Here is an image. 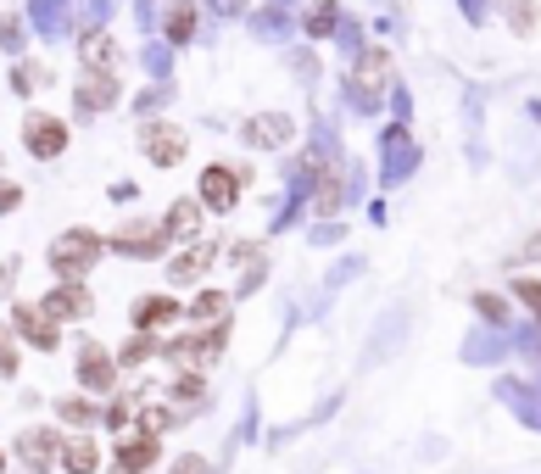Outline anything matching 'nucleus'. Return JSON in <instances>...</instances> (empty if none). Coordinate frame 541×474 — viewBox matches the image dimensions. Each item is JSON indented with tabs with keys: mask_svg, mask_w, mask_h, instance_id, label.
<instances>
[{
	"mask_svg": "<svg viewBox=\"0 0 541 474\" xmlns=\"http://www.w3.org/2000/svg\"><path fill=\"white\" fill-rule=\"evenodd\" d=\"M107 251V240L101 235H89V229H68L56 246H51V268L61 274V284H84V274H89V263Z\"/></svg>",
	"mask_w": 541,
	"mask_h": 474,
	"instance_id": "nucleus-1",
	"label": "nucleus"
},
{
	"mask_svg": "<svg viewBox=\"0 0 541 474\" xmlns=\"http://www.w3.org/2000/svg\"><path fill=\"white\" fill-rule=\"evenodd\" d=\"M240 184H246V173L224 168V163H212V168L201 173V207H212V212H229V207L240 201Z\"/></svg>",
	"mask_w": 541,
	"mask_h": 474,
	"instance_id": "nucleus-2",
	"label": "nucleus"
},
{
	"mask_svg": "<svg viewBox=\"0 0 541 474\" xmlns=\"http://www.w3.org/2000/svg\"><path fill=\"white\" fill-rule=\"evenodd\" d=\"M23 140H28V151L34 156H61V145H68V123L61 117H45V112H34V117H23Z\"/></svg>",
	"mask_w": 541,
	"mask_h": 474,
	"instance_id": "nucleus-3",
	"label": "nucleus"
},
{
	"mask_svg": "<svg viewBox=\"0 0 541 474\" xmlns=\"http://www.w3.org/2000/svg\"><path fill=\"white\" fill-rule=\"evenodd\" d=\"M140 151L151 156L156 168H173L184 156V135L173 129V123H145V129H140Z\"/></svg>",
	"mask_w": 541,
	"mask_h": 474,
	"instance_id": "nucleus-4",
	"label": "nucleus"
},
{
	"mask_svg": "<svg viewBox=\"0 0 541 474\" xmlns=\"http://www.w3.org/2000/svg\"><path fill=\"white\" fill-rule=\"evenodd\" d=\"M12 330H17L28 346H40V352H56V340H61V335H56V319H51L45 307H17V312H12Z\"/></svg>",
	"mask_w": 541,
	"mask_h": 474,
	"instance_id": "nucleus-5",
	"label": "nucleus"
},
{
	"mask_svg": "<svg viewBox=\"0 0 541 474\" xmlns=\"http://www.w3.org/2000/svg\"><path fill=\"white\" fill-rule=\"evenodd\" d=\"M40 307L51 312L56 324H79V319H89V291H84V284H56Z\"/></svg>",
	"mask_w": 541,
	"mask_h": 474,
	"instance_id": "nucleus-6",
	"label": "nucleus"
},
{
	"mask_svg": "<svg viewBox=\"0 0 541 474\" xmlns=\"http://www.w3.org/2000/svg\"><path fill=\"white\" fill-rule=\"evenodd\" d=\"M61 447H68V441H61L56 430H23V435H17V452H23L28 469H51V463L61 458Z\"/></svg>",
	"mask_w": 541,
	"mask_h": 474,
	"instance_id": "nucleus-7",
	"label": "nucleus"
},
{
	"mask_svg": "<svg viewBox=\"0 0 541 474\" xmlns=\"http://www.w3.org/2000/svg\"><path fill=\"white\" fill-rule=\"evenodd\" d=\"M246 140H251V145H263V151L291 145V140H296V123L284 117V112H263V117H251V123H246Z\"/></svg>",
	"mask_w": 541,
	"mask_h": 474,
	"instance_id": "nucleus-8",
	"label": "nucleus"
},
{
	"mask_svg": "<svg viewBox=\"0 0 541 474\" xmlns=\"http://www.w3.org/2000/svg\"><path fill=\"white\" fill-rule=\"evenodd\" d=\"M173 319H179V302H173V296H140V302H135V330H140V335L168 330Z\"/></svg>",
	"mask_w": 541,
	"mask_h": 474,
	"instance_id": "nucleus-9",
	"label": "nucleus"
},
{
	"mask_svg": "<svg viewBox=\"0 0 541 474\" xmlns=\"http://www.w3.org/2000/svg\"><path fill=\"white\" fill-rule=\"evenodd\" d=\"M151 463H156V435H129V441L117 447V458H112L117 474H145Z\"/></svg>",
	"mask_w": 541,
	"mask_h": 474,
	"instance_id": "nucleus-10",
	"label": "nucleus"
},
{
	"mask_svg": "<svg viewBox=\"0 0 541 474\" xmlns=\"http://www.w3.org/2000/svg\"><path fill=\"white\" fill-rule=\"evenodd\" d=\"M79 379L89 391H112V379H117V363L101 352V346H84L79 352Z\"/></svg>",
	"mask_w": 541,
	"mask_h": 474,
	"instance_id": "nucleus-11",
	"label": "nucleus"
},
{
	"mask_svg": "<svg viewBox=\"0 0 541 474\" xmlns=\"http://www.w3.org/2000/svg\"><path fill=\"white\" fill-rule=\"evenodd\" d=\"M79 107H84V112L117 107V79H112V73H84V79H79Z\"/></svg>",
	"mask_w": 541,
	"mask_h": 474,
	"instance_id": "nucleus-12",
	"label": "nucleus"
},
{
	"mask_svg": "<svg viewBox=\"0 0 541 474\" xmlns=\"http://www.w3.org/2000/svg\"><path fill=\"white\" fill-rule=\"evenodd\" d=\"M212 257H218V246H190L184 257H173V268H168V279L173 284H196L207 268H212Z\"/></svg>",
	"mask_w": 541,
	"mask_h": 474,
	"instance_id": "nucleus-13",
	"label": "nucleus"
},
{
	"mask_svg": "<svg viewBox=\"0 0 541 474\" xmlns=\"http://www.w3.org/2000/svg\"><path fill=\"white\" fill-rule=\"evenodd\" d=\"M163 229H168L173 240H196V235H201V201H173L168 218H163Z\"/></svg>",
	"mask_w": 541,
	"mask_h": 474,
	"instance_id": "nucleus-14",
	"label": "nucleus"
},
{
	"mask_svg": "<svg viewBox=\"0 0 541 474\" xmlns=\"http://www.w3.org/2000/svg\"><path fill=\"white\" fill-rule=\"evenodd\" d=\"M224 312H229V296L224 291H201L196 302H190V324H207V330H218V324H224Z\"/></svg>",
	"mask_w": 541,
	"mask_h": 474,
	"instance_id": "nucleus-15",
	"label": "nucleus"
},
{
	"mask_svg": "<svg viewBox=\"0 0 541 474\" xmlns=\"http://www.w3.org/2000/svg\"><path fill=\"white\" fill-rule=\"evenodd\" d=\"M84 61H89V73H112L117 68V40L112 34H89L84 40Z\"/></svg>",
	"mask_w": 541,
	"mask_h": 474,
	"instance_id": "nucleus-16",
	"label": "nucleus"
},
{
	"mask_svg": "<svg viewBox=\"0 0 541 474\" xmlns=\"http://www.w3.org/2000/svg\"><path fill=\"white\" fill-rule=\"evenodd\" d=\"M61 463H68L73 474H95V463H101V452H95L89 435H73L68 447H61Z\"/></svg>",
	"mask_w": 541,
	"mask_h": 474,
	"instance_id": "nucleus-17",
	"label": "nucleus"
},
{
	"mask_svg": "<svg viewBox=\"0 0 541 474\" xmlns=\"http://www.w3.org/2000/svg\"><path fill=\"white\" fill-rule=\"evenodd\" d=\"M190 28H196V6H190V0H173V12H168V40H190Z\"/></svg>",
	"mask_w": 541,
	"mask_h": 474,
	"instance_id": "nucleus-18",
	"label": "nucleus"
},
{
	"mask_svg": "<svg viewBox=\"0 0 541 474\" xmlns=\"http://www.w3.org/2000/svg\"><path fill=\"white\" fill-rule=\"evenodd\" d=\"M61 419H68V424H89L95 419V402L89 396H61Z\"/></svg>",
	"mask_w": 541,
	"mask_h": 474,
	"instance_id": "nucleus-19",
	"label": "nucleus"
},
{
	"mask_svg": "<svg viewBox=\"0 0 541 474\" xmlns=\"http://www.w3.org/2000/svg\"><path fill=\"white\" fill-rule=\"evenodd\" d=\"M151 352H163V346H156L151 335H135V340H129V346H123V352H117V358H123V363H129V368H135V363H145Z\"/></svg>",
	"mask_w": 541,
	"mask_h": 474,
	"instance_id": "nucleus-20",
	"label": "nucleus"
},
{
	"mask_svg": "<svg viewBox=\"0 0 541 474\" xmlns=\"http://www.w3.org/2000/svg\"><path fill=\"white\" fill-rule=\"evenodd\" d=\"M17 368H23V358H17V346H12V330H0V374L17 379Z\"/></svg>",
	"mask_w": 541,
	"mask_h": 474,
	"instance_id": "nucleus-21",
	"label": "nucleus"
},
{
	"mask_svg": "<svg viewBox=\"0 0 541 474\" xmlns=\"http://www.w3.org/2000/svg\"><path fill=\"white\" fill-rule=\"evenodd\" d=\"M514 296L536 312V319H541V279H514Z\"/></svg>",
	"mask_w": 541,
	"mask_h": 474,
	"instance_id": "nucleus-22",
	"label": "nucleus"
},
{
	"mask_svg": "<svg viewBox=\"0 0 541 474\" xmlns=\"http://www.w3.org/2000/svg\"><path fill=\"white\" fill-rule=\"evenodd\" d=\"M173 402H201V374H179L173 379Z\"/></svg>",
	"mask_w": 541,
	"mask_h": 474,
	"instance_id": "nucleus-23",
	"label": "nucleus"
},
{
	"mask_svg": "<svg viewBox=\"0 0 541 474\" xmlns=\"http://www.w3.org/2000/svg\"><path fill=\"white\" fill-rule=\"evenodd\" d=\"M179 414H168V407H145V414H140V424H145V435H163L168 424H173Z\"/></svg>",
	"mask_w": 541,
	"mask_h": 474,
	"instance_id": "nucleus-24",
	"label": "nucleus"
},
{
	"mask_svg": "<svg viewBox=\"0 0 541 474\" xmlns=\"http://www.w3.org/2000/svg\"><path fill=\"white\" fill-rule=\"evenodd\" d=\"M101 419H107L112 430H123V424H129V396H112V402H107V414H101Z\"/></svg>",
	"mask_w": 541,
	"mask_h": 474,
	"instance_id": "nucleus-25",
	"label": "nucleus"
},
{
	"mask_svg": "<svg viewBox=\"0 0 541 474\" xmlns=\"http://www.w3.org/2000/svg\"><path fill=\"white\" fill-rule=\"evenodd\" d=\"M474 307H480L491 324H502V319H508V302H502V296H474Z\"/></svg>",
	"mask_w": 541,
	"mask_h": 474,
	"instance_id": "nucleus-26",
	"label": "nucleus"
},
{
	"mask_svg": "<svg viewBox=\"0 0 541 474\" xmlns=\"http://www.w3.org/2000/svg\"><path fill=\"white\" fill-rule=\"evenodd\" d=\"M514 28H519V34H530V28H536V0H514Z\"/></svg>",
	"mask_w": 541,
	"mask_h": 474,
	"instance_id": "nucleus-27",
	"label": "nucleus"
},
{
	"mask_svg": "<svg viewBox=\"0 0 541 474\" xmlns=\"http://www.w3.org/2000/svg\"><path fill=\"white\" fill-rule=\"evenodd\" d=\"M168 474H207V463H201V452H184V458H179Z\"/></svg>",
	"mask_w": 541,
	"mask_h": 474,
	"instance_id": "nucleus-28",
	"label": "nucleus"
},
{
	"mask_svg": "<svg viewBox=\"0 0 541 474\" xmlns=\"http://www.w3.org/2000/svg\"><path fill=\"white\" fill-rule=\"evenodd\" d=\"M23 201V184H6V179H0V212H12Z\"/></svg>",
	"mask_w": 541,
	"mask_h": 474,
	"instance_id": "nucleus-29",
	"label": "nucleus"
},
{
	"mask_svg": "<svg viewBox=\"0 0 541 474\" xmlns=\"http://www.w3.org/2000/svg\"><path fill=\"white\" fill-rule=\"evenodd\" d=\"M330 23H335V12H330V6H324V12H312V17H307V28H312V34H330Z\"/></svg>",
	"mask_w": 541,
	"mask_h": 474,
	"instance_id": "nucleus-30",
	"label": "nucleus"
},
{
	"mask_svg": "<svg viewBox=\"0 0 541 474\" xmlns=\"http://www.w3.org/2000/svg\"><path fill=\"white\" fill-rule=\"evenodd\" d=\"M34 79H40L34 68H12V84H17V89H28V84H34Z\"/></svg>",
	"mask_w": 541,
	"mask_h": 474,
	"instance_id": "nucleus-31",
	"label": "nucleus"
},
{
	"mask_svg": "<svg viewBox=\"0 0 541 474\" xmlns=\"http://www.w3.org/2000/svg\"><path fill=\"white\" fill-rule=\"evenodd\" d=\"M246 6V0H218V12H240Z\"/></svg>",
	"mask_w": 541,
	"mask_h": 474,
	"instance_id": "nucleus-32",
	"label": "nucleus"
},
{
	"mask_svg": "<svg viewBox=\"0 0 541 474\" xmlns=\"http://www.w3.org/2000/svg\"><path fill=\"white\" fill-rule=\"evenodd\" d=\"M0 469H6V458H0Z\"/></svg>",
	"mask_w": 541,
	"mask_h": 474,
	"instance_id": "nucleus-33",
	"label": "nucleus"
}]
</instances>
